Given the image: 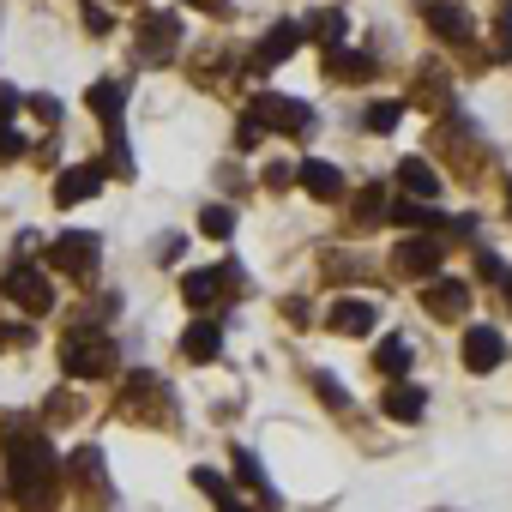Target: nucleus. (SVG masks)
I'll return each mask as SVG.
<instances>
[{"instance_id":"obj_25","label":"nucleus","mask_w":512,"mask_h":512,"mask_svg":"<svg viewBox=\"0 0 512 512\" xmlns=\"http://www.w3.org/2000/svg\"><path fill=\"white\" fill-rule=\"evenodd\" d=\"M302 37H320L326 49H338V43H344V13H338V7H332V13H314V19L302 25Z\"/></svg>"},{"instance_id":"obj_10","label":"nucleus","mask_w":512,"mask_h":512,"mask_svg":"<svg viewBox=\"0 0 512 512\" xmlns=\"http://www.w3.org/2000/svg\"><path fill=\"white\" fill-rule=\"evenodd\" d=\"M97 187H103V169H97V163H73V169H61V181H55V205L73 211V205L97 199Z\"/></svg>"},{"instance_id":"obj_38","label":"nucleus","mask_w":512,"mask_h":512,"mask_svg":"<svg viewBox=\"0 0 512 512\" xmlns=\"http://www.w3.org/2000/svg\"><path fill=\"white\" fill-rule=\"evenodd\" d=\"M290 181H296V169H290V163H272V169H266V187H290Z\"/></svg>"},{"instance_id":"obj_17","label":"nucleus","mask_w":512,"mask_h":512,"mask_svg":"<svg viewBox=\"0 0 512 512\" xmlns=\"http://www.w3.org/2000/svg\"><path fill=\"white\" fill-rule=\"evenodd\" d=\"M422 410H428V392H422V386H410V380H392V392H386L380 416H392V422H416Z\"/></svg>"},{"instance_id":"obj_2","label":"nucleus","mask_w":512,"mask_h":512,"mask_svg":"<svg viewBox=\"0 0 512 512\" xmlns=\"http://www.w3.org/2000/svg\"><path fill=\"white\" fill-rule=\"evenodd\" d=\"M115 344L103 338V332H67L61 338V368H67V380H109L115 374Z\"/></svg>"},{"instance_id":"obj_18","label":"nucleus","mask_w":512,"mask_h":512,"mask_svg":"<svg viewBox=\"0 0 512 512\" xmlns=\"http://www.w3.org/2000/svg\"><path fill=\"white\" fill-rule=\"evenodd\" d=\"M428 31L440 43H464L470 37V19H464V7H452V0H428Z\"/></svg>"},{"instance_id":"obj_5","label":"nucleus","mask_w":512,"mask_h":512,"mask_svg":"<svg viewBox=\"0 0 512 512\" xmlns=\"http://www.w3.org/2000/svg\"><path fill=\"white\" fill-rule=\"evenodd\" d=\"M253 109L266 115V127H278V133H290V139H308V133H314V109H308V103H296V97L260 91V97H253Z\"/></svg>"},{"instance_id":"obj_20","label":"nucleus","mask_w":512,"mask_h":512,"mask_svg":"<svg viewBox=\"0 0 512 512\" xmlns=\"http://www.w3.org/2000/svg\"><path fill=\"white\" fill-rule=\"evenodd\" d=\"M398 181H404L416 199H440V175H434L428 157H404V163H398Z\"/></svg>"},{"instance_id":"obj_6","label":"nucleus","mask_w":512,"mask_h":512,"mask_svg":"<svg viewBox=\"0 0 512 512\" xmlns=\"http://www.w3.org/2000/svg\"><path fill=\"white\" fill-rule=\"evenodd\" d=\"M229 290H241V266H211V272H187V278H181L187 308H211V302L229 296Z\"/></svg>"},{"instance_id":"obj_4","label":"nucleus","mask_w":512,"mask_h":512,"mask_svg":"<svg viewBox=\"0 0 512 512\" xmlns=\"http://www.w3.org/2000/svg\"><path fill=\"white\" fill-rule=\"evenodd\" d=\"M0 296H7L13 308H25V314H37V320L55 308V290H49V278L37 266H7L0 272Z\"/></svg>"},{"instance_id":"obj_37","label":"nucleus","mask_w":512,"mask_h":512,"mask_svg":"<svg viewBox=\"0 0 512 512\" xmlns=\"http://www.w3.org/2000/svg\"><path fill=\"white\" fill-rule=\"evenodd\" d=\"M31 115H43V121H61V103H55V97H31Z\"/></svg>"},{"instance_id":"obj_3","label":"nucleus","mask_w":512,"mask_h":512,"mask_svg":"<svg viewBox=\"0 0 512 512\" xmlns=\"http://www.w3.org/2000/svg\"><path fill=\"white\" fill-rule=\"evenodd\" d=\"M97 260H103V241L97 235H85V229H67V235H55L49 241V266L55 272H67V278H91L97 272Z\"/></svg>"},{"instance_id":"obj_31","label":"nucleus","mask_w":512,"mask_h":512,"mask_svg":"<svg viewBox=\"0 0 512 512\" xmlns=\"http://www.w3.org/2000/svg\"><path fill=\"white\" fill-rule=\"evenodd\" d=\"M79 19H85V31H91V37H109V7L85 0V7H79Z\"/></svg>"},{"instance_id":"obj_9","label":"nucleus","mask_w":512,"mask_h":512,"mask_svg":"<svg viewBox=\"0 0 512 512\" xmlns=\"http://www.w3.org/2000/svg\"><path fill=\"white\" fill-rule=\"evenodd\" d=\"M422 308H428L434 320H458V314L470 308V284H464V278H428V284H422Z\"/></svg>"},{"instance_id":"obj_15","label":"nucleus","mask_w":512,"mask_h":512,"mask_svg":"<svg viewBox=\"0 0 512 512\" xmlns=\"http://www.w3.org/2000/svg\"><path fill=\"white\" fill-rule=\"evenodd\" d=\"M500 356H506V344H500V332H494V326H470V332H464V362H470L476 374L500 368Z\"/></svg>"},{"instance_id":"obj_36","label":"nucleus","mask_w":512,"mask_h":512,"mask_svg":"<svg viewBox=\"0 0 512 512\" xmlns=\"http://www.w3.org/2000/svg\"><path fill=\"white\" fill-rule=\"evenodd\" d=\"M476 272H482V278H488V284H500V278H506V266H500V260H494V253H476Z\"/></svg>"},{"instance_id":"obj_24","label":"nucleus","mask_w":512,"mask_h":512,"mask_svg":"<svg viewBox=\"0 0 512 512\" xmlns=\"http://www.w3.org/2000/svg\"><path fill=\"white\" fill-rule=\"evenodd\" d=\"M229 464H235V476H241V482H247L253 494H260V500L272 506V482H266V470H260V458H253V452H235Z\"/></svg>"},{"instance_id":"obj_22","label":"nucleus","mask_w":512,"mask_h":512,"mask_svg":"<svg viewBox=\"0 0 512 512\" xmlns=\"http://www.w3.org/2000/svg\"><path fill=\"white\" fill-rule=\"evenodd\" d=\"M374 368H380L386 380H404V368H410V344H404V338H386V344L374 350Z\"/></svg>"},{"instance_id":"obj_12","label":"nucleus","mask_w":512,"mask_h":512,"mask_svg":"<svg viewBox=\"0 0 512 512\" xmlns=\"http://www.w3.org/2000/svg\"><path fill=\"white\" fill-rule=\"evenodd\" d=\"M374 320H380V314H374V302H350V296H344V302H332V308H326V326H332L338 338H368V332H374Z\"/></svg>"},{"instance_id":"obj_16","label":"nucleus","mask_w":512,"mask_h":512,"mask_svg":"<svg viewBox=\"0 0 512 512\" xmlns=\"http://www.w3.org/2000/svg\"><path fill=\"white\" fill-rule=\"evenodd\" d=\"M217 350H223L217 320H193V326L181 332V356H187V362H217Z\"/></svg>"},{"instance_id":"obj_8","label":"nucleus","mask_w":512,"mask_h":512,"mask_svg":"<svg viewBox=\"0 0 512 512\" xmlns=\"http://www.w3.org/2000/svg\"><path fill=\"white\" fill-rule=\"evenodd\" d=\"M175 37H181L175 13H151V19H139V67L169 61V55H175Z\"/></svg>"},{"instance_id":"obj_11","label":"nucleus","mask_w":512,"mask_h":512,"mask_svg":"<svg viewBox=\"0 0 512 512\" xmlns=\"http://www.w3.org/2000/svg\"><path fill=\"white\" fill-rule=\"evenodd\" d=\"M296 181H302V193H314L320 205L344 199V169H338V163H326V157H308V163L296 169Z\"/></svg>"},{"instance_id":"obj_40","label":"nucleus","mask_w":512,"mask_h":512,"mask_svg":"<svg viewBox=\"0 0 512 512\" xmlns=\"http://www.w3.org/2000/svg\"><path fill=\"white\" fill-rule=\"evenodd\" d=\"M500 284H506V302H512V272H506V278H500Z\"/></svg>"},{"instance_id":"obj_32","label":"nucleus","mask_w":512,"mask_h":512,"mask_svg":"<svg viewBox=\"0 0 512 512\" xmlns=\"http://www.w3.org/2000/svg\"><path fill=\"white\" fill-rule=\"evenodd\" d=\"M314 392H320V398H326L332 410H350V398H344V386H338L332 374H314Z\"/></svg>"},{"instance_id":"obj_30","label":"nucleus","mask_w":512,"mask_h":512,"mask_svg":"<svg viewBox=\"0 0 512 512\" xmlns=\"http://www.w3.org/2000/svg\"><path fill=\"white\" fill-rule=\"evenodd\" d=\"M109 169L115 175H133V157H127V133L121 127H109Z\"/></svg>"},{"instance_id":"obj_14","label":"nucleus","mask_w":512,"mask_h":512,"mask_svg":"<svg viewBox=\"0 0 512 512\" xmlns=\"http://www.w3.org/2000/svg\"><path fill=\"white\" fill-rule=\"evenodd\" d=\"M326 79H338V85H362V79H374V55L368 49H326Z\"/></svg>"},{"instance_id":"obj_23","label":"nucleus","mask_w":512,"mask_h":512,"mask_svg":"<svg viewBox=\"0 0 512 512\" xmlns=\"http://www.w3.org/2000/svg\"><path fill=\"white\" fill-rule=\"evenodd\" d=\"M193 488H199V494H211V500H217V512H247V506L229 494V482H223L217 470H193Z\"/></svg>"},{"instance_id":"obj_13","label":"nucleus","mask_w":512,"mask_h":512,"mask_svg":"<svg viewBox=\"0 0 512 512\" xmlns=\"http://www.w3.org/2000/svg\"><path fill=\"white\" fill-rule=\"evenodd\" d=\"M296 49H302V25H290V19H284V25H272V37L253 49V73H272V67H278V61H290Z\"/></svg>"},{"instance_id":"obj_39","label":"nucleus","mask_w":512,"mask_h":512,"mask_svg":"<svg viewBox=\"0 0 512 512\" xmlns=\"http://www.w3.org/2000/svg\"><path fill=\"white\" fill-rule=\"evenodd\" d=\"M181 7H199V13H223L229 0H181Z\"/></svg>"},{"instance_id":"obj_28","label":"nucleus","mask_w":512,"mask_h":512,"mask_svg":"<svg viewBox=\"0 0 512 512\" xmlns=\"http://www.w3.org/2000/svg\"><path fill=\"white\" fill-rule=\"evenodd\" d=\"M199 229H205L211 241H229V229H235V211H229V205H205V211H199Z\"/></svg>"},{"instance_id":"obj_26","label":"nucleus","mask_w":512,"mask_h":512,"mask_svg":"<svg viewBox=\"0 0 512 512\" xmlns=\"http://www.w3.org/2000/svg\"><path fill=\"white\" fill-rule=\"evenodd\" d=\"M266 133H272V127H266V115L247 103V109H241V121H235V145H241V151H253V145H260Z\"/></svg>"},{"instance_id":"obj_35","label":"nucleus","mask_w":512,"mask_h":512,"mask_svg":"<svg viewBox=\"0 0 512 512\" xmlns=\"http://www.w3.org/2000/svg\"><path fill=\"white\" fill-rule=\"evenodd\" d=\"M494 55H500V61H506V55H512V7H506V13H500V37H494Z\"/></svg>"},{"instance_id":"obj_7","label":"nucleus","mask_w":512,"mask_h":512,"mask_svg":"<svg viewBox=\"0 0 512 512\" xmlns=\"http://www.w3.org/2000/svg\"><path fill=\"white\" fill-rule=\"evenodd\" d=\"M440 260H446V247H440L434 235H410V241H398V247H392V266H398L404 278H434V272H440Z\"/></svg>"},{"instance_id":"obj_34","label":"nucleus","mask_w":512,"mask_h":512,"mask_svg":"<svg viewBox=\"0 0 512 512\" xmlns=\"http://www.w3.org/2000/svg\"><path fill=\"white\" fill-rule=\"evenodd\" d=\"M13 115H19V91L0 85V127H13Z\"/></svg>"},{"instance_id":"obj_1","label":"nucleus","mask_w":512,"mask_h":512,"mask_svg":"<svg viewBox=\"0 0 512 512\" xmlns=\"http://www.w3.org/2000/svg\"><path fill=\"white\" fill-rule=\"evenodd\" d=\"M0 446H7V488L25 512H49L55 494H61V458L49 446V434L25 416H7L0 422Z\"/></svg>"},{"instance_id":"obj_21","label":"nucleus","mask_w":512,"mask_h":512,"mask_svg":"<svg viewBox=\"0 0 512 512\" xmlns=\"http://www.w3.org/2000/svg\"><path fill=\"white\" fill-rule=\"evenodd\" d=\"M380 211H386V193H380V181H374V187H362V193L350 199V229H374Z\"/></svg>"},{"instance_id":"obj_19","label":"nucleus","mask_w":512,"mask_h":512,"mask_svg":"<svg viewBox=\"0 0 512 512\" xmlns=\"http://www.w3.org/2000/svg\"><path fill=\"white\" fill-rule=\"evenodd\" d=\"M97 115H103V127H121V109H127V79H103V85H91V97H85Z\"/></svg>"},{"instance_id":"obj_29","label":"nucleus","mask_w":512,"mask_h":512,"mask_svg":"<svg viewBox=\"0 0 512 512\" xmlns=\"http://www.w3.org/2000/svg\"><path fill=\"white\" fill-rule=\"evenodd\" d=\"M398 121H404V103H374V109L362 115V127H368V133H392Z\"/></svg>"},{"instance_id":"obj_27","label":"nucleus","mask_w":512,"mask_h":512,"mask_svg":"<svg viewBox=\"0 0 512 512\" xmlns=\"http://www.w3.org/2000/svg\"><path fill=\"white\" fill-rule=\"evenodd\" d=\"M67 470H73V476L91 488V482H103V452H97V446H79V452L67 458Z\"/></svg>"},{"instance_id":"obj_33","label":"nucleus","mask_w":512,"mask_h":512,"mask_svg":"<svg viewBox=\"0 0 512 512\" xmlns=\"http://www.w3.org/2000/svg\"><path fill=\"white\" fill-rule=\"evenodd\" d=\"M13 157H25V139L13 127H0V163H13Z\"/></svg>"}]
</instances>
